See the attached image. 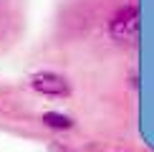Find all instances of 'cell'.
<instances>
[{"label": "cell", "mask_w": 154, "mask_h": 152, "mask_svg": "<svg viewBox=\"0 0 154 152\" xmlns=\"http://www.w3.org/2000/svg\"><path fill=\"white\" fill-rule=\"evenodd\" d=\"M109 33H111V38H116V41H134L139 36V10L134 5L121 8L109 21Z\"/></svg>", "instance_id": "obj_1"}, {"label": "cell", "mask_w": 154, "mask_h": 152, "mask_svg": "<svg viewBox=\"0 0 154 152\" xmlns=\"http://www.w3.org/2000/svg\"><path fill=\"white\" fill-rule=\"evenodd\" d=\"M30 86L35 91L46 94V97H66L68 94V81L63 79L61 74H53V71H38L30 76Z\"/></svg>", "instance_id": "obj_2"}, {"label": "cell", "mask_w": 154, "mask_h": 152, "mask_svg": "<svg viewBox=\"0 0 154 152\" xmlns=\"http://www.w3.org/2000/svg\"><path fill=\"white\" fill-rule=\"evenodd\" d=\"M43 124L51 127V129H71L73 119L66 117V114H58V112H46L43 114Z\"/></svg>", "instance_id": "obj_3"}]
</instances>
